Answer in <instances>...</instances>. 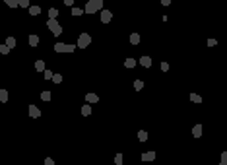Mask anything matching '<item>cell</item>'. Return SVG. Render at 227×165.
I'll use <instances>...</instances> for the list:
<instances>
[{"mask_svg":"<svg viewBox=\"0 0 227 165\" xmlns=\"http://www.w3.org/2000/svg\"><path fill=\"white\" fill-rule=\"evenodd\" d=\"M99 10H103V0H89L83 8V14H95Z\"/></svg>","mask_w":227,"mask_h":165,"instance_id":"1","label":"cell"},{"mask_svg":"<svg viewBox=\"0 0 227 165\" xmlns=\"http://www.w3.org/2000/svg\"><path fill=\"white\" fill-rule=\"evenodd\" d=\"M47 27H49V31H51L55 37L62 35V25L59 23V20H49V22H47Z\"/></svg>","mask_w":227,"mask_h":165,"instance_id":"2","label":"cell"},{"mask_svg":"<svg viewBox=\"0 0 227 165\" xmlns=\"http://www.w3.org/2000/svg\"><path fill=\"white\" fill-rule=\"evenodd\" d=\"M89 43H91V37H89V33H80V37H78V43H76V49H87Z\"/></svg>","mask_w":227,"mask_h":165,"instance_id":"3","label":"cell"},{"mask_svg":"<svg viewBox=\"0 0 227 165\" xmlns=\"http://www.w3.org/2000/svg\"><path fill=\"white\" fill-rule=\"evenodd\" d=\"M56 52H74L76 51V45H68V43H56L55 45Z\"/></svg>","mask_w":227,"mask_h":165,"instance_id":"4","label":"cell"},{"mask_svg":"<svg viewBox=\"0 0 227 165\" xmlns=\"http://www.w3.org/2000/svg\"><path fill=\"white\" fill-rule=\"evenodd\" d=\"M101 12V22L103 23H111V20H113V12L111 10H99Z\"/></svg>","mask_w":227,"mask_h":165,"instance_id":"5","label":"cell"},{"mask_svg":"<svg viewBox=\"0 0 227 165\" xmlns=\"http://www.w3.org/2000/svg\"><path fill=\"white\" fill-rule=\"evenodd\" d=\"M27 113H29L31 119H39V117H41V111H39V107H35V105H29Z\"/></svg>","mask_w":227,"mask_h":165,"instance_id":"6","label":"cell"},{"mask_svg":"<svg viewBox=\"0 0 227 165\" xmlns=\"http://www.w3.org/2000/svg\"><path fill=\"white\" fill-rule=\"evenodd\" d=\"M140 66H144V68H150L151 66V56H147V55H144V56H140Z\"/></svg>","mask_w":227,"mask_h":165,"instance_id":"7","label":"cell"},{"mask_svg":"<svg viewBox=\"0 0 227 165\" xmlns=\"http://www.w3.org/2000/svg\"><path fill=\"white\" fill-rule=\"evenodd\" d=\"M155 159V152H146L142 153V161H154Z\"/></svg>","mask_w":227,"mask_h":165,"instance_id":"8","label":"cell"},{"mask_svg":"<svg viewBox=\"0 0 227 165\" xmlns=\"http://www.w3.org/2000/svg\"><path fill=\"white\" fill-rule=\"evenodd\" d=\"M86 101H87V103H97V101H99V95H97V93H87V95H86Z\"/></svg>","mask_w":227,"mask_h":165,"instance_id":"9","label":"cell"},{"mask_svg":"<svg viewBox=\"0 0 227 165\" xmlns=\"http://www.w3.org/2000/svg\"><path fill=\"white\" fill-rule=\"evenodd\" d=\"M192 136H194V138H200V136H202V124H196V126L192 128Z\"/></svg>","mask_w":227,"mask_h":165,"instance_id":"10","label":"cell"},{"mask_svg":"<svg viewBox=\"0 0 227 165\" xmlns=\"http://www.w3.org/2000/svg\"><path fill=\"white\" fill-rule=\"evenodd\" d=\"M27 41H29V45H31V47H37V45H39V37H37V35H29V37H27Z\"/></svg>","mask_w":227,"mask_h":165,"instance_id":"11","label":"cell"},{"mask_svg":"<svg viewBox=\"0 0 227 165\" xmlns=\"http://www.w3.org/2000/svg\"><path fill=\"white\" fill-rule=\"evenodd\" d=\"M72 16H76V18H80V16H83V8L72 6Z\"/></svg>","mask_w":227,"mask_h":165,"instance_id":"12","label":"cell"},{"mask_svg":"<svg viewBox=\"0 0 227 165\" xmlns=\"http://www.w3.org/2000/svg\"><path fill=\"white\" fill-rule=\"evenodd\" d=\"M6 47L10 51L14 49V47H16V37H8V39H6Z\"/></svg>","mask_w":227,"mask_h":165,"instance_id":"13","label":"cell"},{"mask_svg":"<svg viewBox=\"0 0 227 165\" xmlns=\"http://www.w3.org/2000/svg\"><path fill=\"white\" fill-rule=\"evenodd\" d=\"M140 43V35L138 33H132L130 35V45H138Z\"/></svg>","mask_w":227,"mask_h":165,"instance_id":"14","label":"cell"},{"mask_svg":"<svg viewBox=\"0 0 227 165\" xmlns=\"http://www.w3.org/2000/svg\"><path fill=\"white\" fill-rule=\"evenodd\" d=\"M45 68H47V66H45L43 60H37V62H35V70H37V72H43Z\"/></svg>","mask_w":227,"mask_h":165,"instance_id":"15","label":"cell"},{"mask_svg":"<svg viewBox=\"0 0 227 165\" xmlns=\"http://www.w3.org/2000/svg\"><path fill=\"white\" fill-rule=\"evenodd\" d=\"M124 66H126V68H134V66H136V58H126V60H124Z\"/></svg>","mask_w":227,"mask_h":165,"instance_id":"16","label":"cell"},{"mask_svg":"<svg viewBox=\"0 0 227 165\" xmlns=\"http://www.w3.org/2000/svg\"><path fill=\"white\" fill-rule=\"evenodd\" d=\"M56 18H59V10H56V8H51V10H49V20H56Z\"/></svg>","mask_w":227,"mask_h":165,"instance_id":"17","label":"cell"},{"mask_svg":"<svg viewBox=\"0 0 227 165\" xmlns=\"http://www.w3.org/2000/svg\"><path fill=\"white\" fill-rule=\"evenodd\" d=\"M82 115H83V117H89V115H91V107H89V103L82 107Z\"/></svg>","mask_w":227,"mask_h":165,"instance_id":"18","label":"cell"},{"mask_svg":"<svg viewBox=\"0 0 227 165\" xmlns=\"http://www.w3.org/2000/svg\"><path fill=\"white\" fill-rule=\"evenodd\" d=\"M18 6L20 8H29L31 6V0H18Z\"/></svg>","mask_w":227,"mask_h":165,"instance_id":"19","label":"cell"},{"mask_svg":"<svg viewBox=\"0 0 227 165\" xmlns=\"http://www.w3.org/2000/svg\"><path fill=\"white\" fill-rule=\"evenodd\" d=\"M29 14L31 16H39L41 14V8L39 6H29Z\"/></svg>","mask_w":227,"mask_h":165,"instance_id":"20","label":"cell"},{"mask_svg":"<svg viewBox=\"0 0 227 165\" xmlns=\"http://www.w3.org/2000/svg\"><path fill=\"white\" fill-rule=\"evenodd\" d=\"M190 101L192 103H202V97H200L198 93H190Z\"/></svg>","mask_w":227,"mask_h":165,"instance_id":"21","label":"cell"},{"mask_svg":"<svg viewBox=\"0 0 227 165\" xmlns=\"http://www.w3.org/2000/svg\"><path fill=\"white\" fill-rule=\"evenodd\" d=\"M0 101H2V103L8 101V91H6V89H0Z\"/></svg>","mask_w":227,"mask_h":165,"instance_id":"22","label":"cell"},{"mask_svg":"<svg viewBox=\"0 0 227 165\" xmlns=\"http://www.w3.org/2000/svg\"><path fill=\"white\" fill-rule=\"evenodd\" d=\"M138 140H140V142H146V140H147V132H146V130H140V132H138Z\"/></svg>","mask_w":227,"mask_h":165,"instance_id":"23","label":"cell"},{"mask_svg":"<svg viewBox=\"0 0 227 165\" xmlns=\"http://www.w3.org/2000/svg\"><path fill=\"white\" fill-rule=\"evenodd\" d=\"M51 97H52L51 91H41V99L43 101H51Z\"/></svg>","mask_w":227,"mask_h":165,"instance_id":"24","label":"cell"},{"mask_svg":"<svg viewBox=\"0 0 227 165\" xmlns=\"http://www.w3.org/2000/svg\"><path fill=\"white\" fill-rule=\"evenodd\" d=\"M142 88H144V82H142V80H136V82H134V89H136V91H140Z\"/></svg>","mask_w":227,"mask_h":165,"instance_id":"25","label":"cell"},{"mask_svg":"<svg viewBox=\"0 0 227 165\" xmlns=\"http://www.w3.org/2000/svg\"><path fill=\"white\" fill-rule=\"evenodd\" d=\"M122 161H124L122 153H117V156H115V163H117V165H122Z\"/></svg>","mask_w":227,"mask_h":165,"instance_id":"26","label":"cell"},{"mask_svg":"<svg viewBox=\"0 0 227 165\" xmlns=\"http://www.w3.org/2000/svg\"><path fill=\"white\" fill-rule=\"evenodd\" d=\"M51 80H52L55 84H60V82H62V76H60V74H52V78H51Z\"/></svg>","mask_w":227,"mask_h":165,"instance_id":"27","label":"cell"},{"mask_svg":"<svg viewBox=\"0 0 227 165\" xmlns=\"http://www.w3.org/2000/svg\"><path fill=\"white\" fill-rule=\"evenodd\" d=\"M4 2H6L10 8H18V0H4Z\"/></svg>","mask_w":227,"mask_h":165,"instance_id":"28","label":"cell"},{"mask_svg":"<svg viewBox=\"0 0 227 165\" xmlns=\"http://www.w3.org/2000/svg\"><path fill=\"white\" fill-rule=\"evenodd\" d=\"M219 165H227V152L221 153V161H219Z\"/></svg>","mask_w":227,"mask_h":165,"instance_id":"29","label":"cell"},{"mask_svg":"<svg viewBox=\"0 0 227 165\" xmlns=\"http://www.w3.org/2000/svg\"><path fill=\"white\" fill-rule=\"evenodd\" d=\"M43 76H45V80H51V78H52V72L45 68V70H43Z\"/></svg>","mask_w":227,"mask_h":165,"instance_id":"30","label":"cell"},{"mask_svg":"<svg viewBox=\"0 0 227 165\" xmlns=\"http://www.w3.org/2000/svg\"><path fill=\"white\" fill-rule=\"evenodd\" d=\"M0 52H2V55H8V52H10V49H8L6 45H0Z\"/></svg>","mask_w":227,"mask_h":165,"instance_id":"31","label":"cell"},{"mask_svg":"<svg viewBox=\"0 0 227 165\" xmlns=\"http://www.w3.org/2000/svg\"><path fill=\"white\" fill-rule=\"evenodd\" d=\"M215 45H218V41H215V39H208V47H215Z\"/></svg>","mask_w":227,"mask_h":165,"instance_id":"32","label":"cell"},{"mask_svg":"<svg viewBox=\"0 0 227 165\" xmlns=\"http://www.w3.org/2000/svg\"><path fill=\"white\" fill-rule=\"evenodd\" d=\"M161 70H163V72L169 70V64H167V62H161Z\"/></svg>","mask_w":227,"mask_h":165,"instance_id":"33","label":"cell"},{"mask_svg":"<svg viewBox=\"0 0 227 165\" xmlns=\"http://www.w3.org/2000/svg\"><path fill=\"white\" fill-rule=\"evenodd\" d=\"M45 165H55V161H52L51 157H47V159H45Z\"/></svg>","mask_w":227,"mask_h":165,"instance_id":"34","label":"cell"},{"mask_svg":"<svg viewBox=\"0 0 227 165\" xmlns=\"http://www.w3.org/2000/svg\"><path fill=\"white\" fill-rule=\"evenodd\" d=\"M64 4H66V6H70V8H72V6H74V0H64Z\"/></svg>","mask_w":227,"mask_h":165,"instance_id":"35","label":"cell"},{"mask_svg":"<svg viewBox=\"0 0 227 165\" xmlns=\"http://www.w3.org/2000/svg\"><path fill=\"white\" fill-rule=\"evenodd\" d=\"M171 4V0H161V6H169Z\"/></svg>","mask_w":227,"mask_h":165,"instance_id":"36","label":"cell"}]
</instances>
